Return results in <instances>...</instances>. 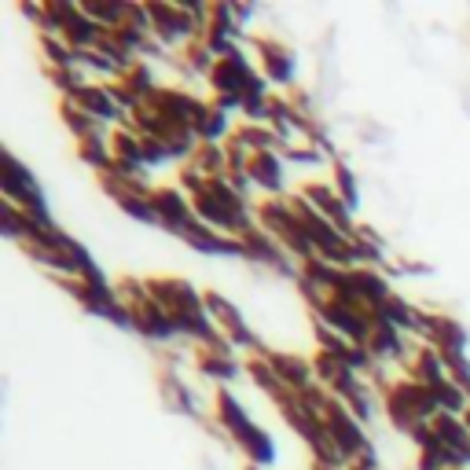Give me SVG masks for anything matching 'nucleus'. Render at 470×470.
<instances>
[{
    "label": "nucleus",
    "instance_id": "nucleus-9",
    "mask_svg": "<svg viewBox=\"0 0 470 470\" xmlns=\"http://www.w3.org/2000/svg\"><path fill=\"white\" fill-rule=\"evenodd\" d=\"M350 291L360 298V305L375 317V309H379L383 301L393 298L390 284H386V276L383 272H375V268H353L350 272Z\"/></svg>",
    "mask_w": 470,
    "mask_h": 470
},
{
    "label": "nucleus",
    "instance_id": "nucleus-26",
    "mask_svg": "<svg viewBox=\"0 0 470 470\" xmlns=\"http://www.w3.org/2000/svg\"><path fill=\"white\" fill-rule=\"evenodd\" d=\"M463 419H466V426H470V412H466V416H463Z\"/></svg>",
    "mask_w": 470,
    "mask_h": 470
},
{
    "label": "nucleus",
    "instance_id": "nucleus-19",
    "mask_svg": "<svg viewBox=\"0 0 470 470\" xmlns=\"http://www.w3.org/2000/svg\"><path fill=\"white\" fill-rule=\"evenodd\" d=\"M433 397H437V408L449 412V416H466L470 412V393L456 383V379H445L441 386H430Z\"/></svg>",
    "mask_w": 470,
    "mask_h": 470
},
{
    "label": "nucleus",
    "instance_id": "nucleus-22",
    "mask_svg": "<svg viewBox=\"0 0 470 470\" xmlns=\"http://www.w3.org/2000/svg\"><path fill=\"white\" fill-rule=\"evenodd\" d=\"M26 213L12 202H0V232H4V239H15V243H26Z\"/></svg>",
    "mask_w": 470,
    "mask_h": 470
},
{
    "label": "nucleus",
    "instance_id": "nucleus-11",
    "mask_svg": "<svg viewBox=\"0 0 470 470\" xmlns=\"http://www.w3.org/2000/svg\"><path fill=\"white\" fill-rule=\"evenodd\" d=\"M408 375H412V383H423V386H441L445 379H452V375H449V364H445V357L437 353L433 346H423V350L412 357V364H408Z\"/></svg>",
    "mask_w": 470,
    "mask_h": 470
},
{
    "label": "nucleus",
    "instance_id": "nucleus-23",
    "mask_svg": "<svg viewBox=\"0 0 470 470\" xmlns=\"http://www.w3.org/2000/svg\"><path fill=\"white\" fill-rule=\"evenodd\" d=\"M169 386V393H173V404H177V408L180 412H187V416H195L199 419V404H195V393L192 390H187L184 383H166Z\"/></svg>",
    "mask_w": 470,
    "mask_h": 470
},
{
    "label": "nucleus",
    "instance_id": "nucleus-7",
    "mask_svg": "<svg viewBox=\"0 0 470 470\" xmlns=\"http://www.w3.org/2000/svg\"><path fill=\"white\" fill-rule=\"evenodd\" d=\"M0 192H4V202H22V199H29V195H37L41 192V184H37V177L29 173L12 151H4V173H0Z\"/></svg>",
    "mask_w": 470,
    "mask_h": 470
},
{
    "label": "nucleus",
    "instance_id": "nucleus-3",
    "mask_svg": "<svg viewBox=\"0 0 470 470\" xmlns=\"http://www.w3.org/2000/svg\"><path fill=\"white\" fill-rule=\"evenodd\" d=\"M151 199H154V210H159L166 232L187 239V235H192V232L202 225L199 213H195V206L187 202L184 192H177V187H159V192H151Z\"/></svg>",
    "mask_w": 470,
    "mask_h": 470
},
{
    "label": "nucleus",
    "instance_id": "nucleus-13",
    "mask_svg": "<svg viewBox=\"0 0 470 470\" xmlns=\"http://www.w3.org/2000/svg\"><path fill=\"white\" fill-rule=\"evenodd\" d=\"M268 364L276 367V375L287 383V390H294V393H305V390H312L317 383H312V364H305V360H298V357H287V353H268Z\"/></svg>",
    "mask_w": 470,
    "mask_h": 470
},
{
    "label": "nucleus",
    "instance_id": "nucleus-18",
    "mask_svg": "<svg viewBox=\"0 0 470 470\" xmlns=\"http://www.w3.org/2000/svg\"><path fill=\"white\" fill-rule=\"evenodd\" d=\"M416 305H408L404 298H390V301H383L379 309H375V320H383V324H390V327H397V331H416Z\"/></svg>",
    "mask_w": 470,
    "mask_h": 470
},
{
    "label": "nucleus",
    "instance_id": "nucleus-17",
    "mask_svg": "<svg viewBox=\"0 0 470 470\" xmlns=\"http://www.w3.org/2000/svg\"><path fill=\"white\" fill-rule=\"evenodd\" d=\"M81 12L92 19V22H100L107 34H114V29H121L125 22H129L133 15V4H111V0H88V4H81Z\"/></svg>",
    "mask_w": 470,
    "mask_h": 470
},
{
    "label": "nucleus",
    "instance_id": "nucleus-6",
    "mask_svg": "<svg viewBox=\"0 0 470 470\" xmlns=\"http://www.w3.org/2000/svg\"><path fill=\"white\" fill-rule=\"evenodd\" d=\"M250 180H254L265 195H279L287 184V159L279 151H258L254 159H250Z\"/></svg>",
    "mask_w": 470,
    "mask_h": 470
},
{
    "label": "nucleus",
    "instance_id": "nucleus-25",
    "mask_svg": "<svg viewBox=\"0 0 470 470\" xmlns=\"http://www.w3.org/2000/svg\"><path fill=\"white\" fill-rule=\"evenodd\" d=\"M254 15H258V4H235V22H239V29L254 22Z\"/></svg>",
    "mask_w": 470,
    "mask_h": 470
},
{
    "label": "nucleus",
    "instance_id": "nucleus-8",
    "mask_svg": "<svg viewBox=\"0 0 470 470\" xmlns=\"http://www.w3.org/2000/svg\"><path fill=\"white\" fill-rule=\"evenodd\" d=\"M74 107L85 111L92 121H121L125 118V111L114 100V88H103V85H85L81 92H74Z\"/></svg>",
    "mask_w": 470,
    "mask_h": 470
},
{
    "label": "nucleus",
    "instance_id": "nucleus-24",
    "mask_svg": "<svg viewBox=\"0 0 470 470\" xmlns=\"http://www.w3.org/2000/svg\"><path fill=\"white\" fill-rule=\"evenodd\" d=\"M346 408H350V412H353L360 423H371V419H375V400L367 397V390H364V393H357V397L346 404Z\"/></svg>",
    "mask_w": 470,
    "mask_h": 470
},
{
    "label": "nucleus",
    "instance_id": "nucleus-15",
    "mask_svg": "<svg viewBox=\"0 0 470 470\" xmlns=\"http://www.w3.org/2000/svg\"><path fill=\"white\" fill-rule=\"evenodd\" d=\"M232 114H225L221 107H206V114L195 121V140L202 144V147H221V140H228L232 136V121H228Z\"/></svg>",
    "mask_w": 470,
    "mask_h": 470
},
{
    "label": "nucleus",
    "instance_id": "nucleus-20",
    "mask_svg": "<svg viewBox=\"0 0 470 470\" xmlns=\"http://www.w3.org/2000/svg\"><path fill=\"white\" fill-rule=\"evenodd\" d=\"M334 192H338V199L346 202V210L357 217L360 213V184H357V173L342 162V159H334Z\"/></svg>",
    "mask_w": 470,
    "mask_h": 470
},
{
    "label": "nucleus",
    "instance_id": "nucleus-1",
    "mask_svg": "<svg viewBox=\"0 0 470 470\" xmlns=\"http://www.w3.org/2000/svg\"><path fill=\"white\" fill-rule=\"evenodd\" d=\"M317 305V317L324 320V327H331L338 338L353 342V346H367L371 334H375V317L350 305H338V301H312Z\"/></svg>",
    "mask_w": 470,
    "mask_h": 470
},
{
    "label": "nucleus",
    "instance_id": "nucleus-12",
    "mask_svg": "<svg viewBox=\"0 0 470 470\" xmlns=\"http://www.w3.org/2000/svg\"><path fill=\"white\" fill-rule=\"evenodd\" d=\"M433 433L441 437V445H449L452 452H459L463 463L470 466V426H466L463 416H449V412H441V416L433 419Z\"/></svg>",
    "mask_w": 470,
    "mask_h": 470
},
{
    "label": "nucleus",
    "instance_id": "nucleus-4",
    "mask_svg": "<svg viewBox=\"0 0 470 470\" xmlns=\"http://www.w3.org/2000/svg\"><path fill=\"white\" fill-rule=\"evenodd\" d=\"M258 78V70H254V62H250L239 48L228 55V59H221L213 67V74H210V85L217 88V96H243V92L250 88V81Z\"/></svg>",
    "mask_w": 470,
    "mask_h": 470
},
{
    "label": "nucleus",
    "instance_id": "nucleus-2",
    "mask_svg": "<svg viewBox=\"0 0 470 470\" xmlns=\"http://www.w3.org/2000/svg\"><path fill=\"white\" fill-rule=\"evenodd\" d=\"M217 419H221V426L228 430V437L243 449V452H250L258 445V437L265 433L254 419H250V412L243 408V400H235V393L232 390H217Z\"/></svg>",
    "mask_w": 470,
    "mask_h": 470
},
{
    "label": "nucleus",
    "instance_id": "nucleus-16",
    "mask_svg": "<svg viewBox=\"0 0 470 470\" xmlns=\"http://www.w3.org/2000/svg\"><path fill=\"white\" fill-rule=\"evenodd\" d=\"M199 371L206 375V379H213V383H235L243 375V364L228 350H210V353H202Z\"/></svg>",
    "mask_w": 470,
    "mask_h": 470
},
{
    "label": "nucleus",
    "instance_id": "nucleus-5",
    "mask_svg": "<svg viewBox=\"0 0 470 470\" xmlns=\"http://www.w3.org/2000/svg\"><path fill=\"white\" fill-rule=\"evenodd\" d=\"M258 52H261V62H265V81L279 85V88H291L294 78H298V55L279 41H261Z\"/></svg>",
    "mask_w": 470,
    "mask_h": 470
},
{
    "label": "nucleus",
    "instance_id": "nucleus-10",
    "mask_svg": "<svg viewBox=\"0 0 470 470\" xmlns=\"http://www.w3.org/2000/svg\"><path fill=\"white\" fill-rule=\"evenodd\" d=\"M184 243L192 246V250H199V254H213V258H246L243 239L221 235V232H213V228H206V225H199Z\"/></svg>",
    "mask_w": 470,
    "mask_h": 470
},
{
    "label": "nucleus",
    "instance_id": "nucleus-21",
    "mask_svg": "<svg viewBox=\"0 0 470 470\" xmlns=\"http://www.w3.org/2000/svg\"><path fill=\"white\" fill-rule=\"evenodd\" d=\"M81 159H85L88 166H96L100 177L114 173V151H111V144H103V136L85 140V144H81Z\"/></svg>",
    "mask_w": 470,
    "mask_h": 470
},
{
    "label": "nucleus",
    "instance_id": "nucleus-14",
    "mask_svg": "<svg viewBox=\"0 0 470 470\" xmlns=\"http://www.w3.org/2000/svg\"><path fill=\"white\" fill-rule=\"evenodd\" d=\"M367 350L375 360H404V353H408V346H404V331L383 324V320H375V334L367 342Z\"/></svg>",
    "mask_w": 470,
    "mask_h": 470
}]
</instances>
